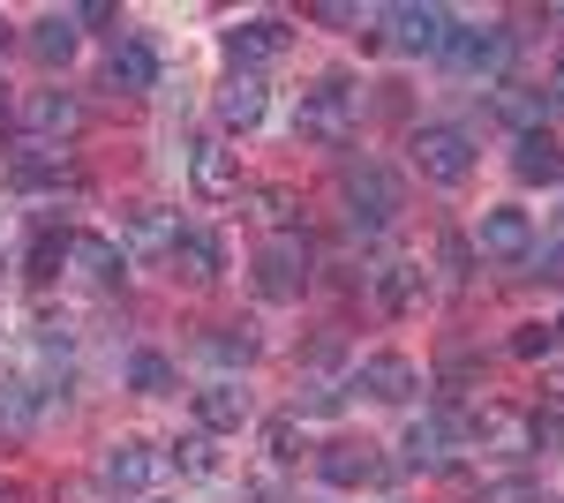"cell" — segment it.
I'll return each instance as SVG.
<instances>
[{"label":"cell","instance_id":"obj_1","mask_svg":"<svg viewBox=\"0 0 564 503\" xmlns=\"http://www.w3.org/2000/svg\"><path fill=\"white\" fill-rule=\"evenodd\" d=\"M339 196H347V218L354 233H384L391 218L406 210V188H399V173L377 166V158H361V166L339 173Z\"/></svg>","mask_w":564,"mask_h":503},{"label":"cell","instance_id":"obj_2","mask_svg":"<svg viewBox=\"0 0 564 503\" xmlns=\"http://www.w3.org/2000/svg\"><path fill=\"white\" fill-rule=\"evenodd\" d=\"M406 158H414L422 181L459 188V181L475 173V135H467V128H452V121H422L414 135H406Z\"/></svg>","mask_w":564,"mask_h":503},{"label":"cell","instance_id":"obj_3","mask_svg":"<svg viewBox=\"0 0 564 503\" xmlns=\"http://www.w3.org/2000/svg\"><path fill=\"white\" fill-rule=\"evenodd\" d=\"M294 135L316 143V151H347L354 143V90L347 84H316L294 113Z\"/></svg>","mask_w":564,"mask_h":503},{"label":"cell","instance_id":"obj_4","mask_svg":"<svg viewBox=\"0 0 564 503\" xmlns=\"http://www.w3.org/2000/svg\"><path fill=\"white\" fill-rule=\"evenodd\" d=\"M308 241L302 233H271V249L257 255V294L263 300H302L308 294Z\"/></svg>","mask_w":564,"mask_h":503},{"label":"cell","instance_id":"obj_5","mask_svg":"<svg viewBox=\"0 0 564 503\" xmlns=\"http://www.w3.org/2000/svg\"><path fill=\"white\" fill-rule=\"evenodd\" d=\"M467 444H481L489 459H534V420L520 414V406H475L467 414Z\"/></svg>","mask_w":564,"mask_h":503},{"label":"cell","instance_id":"obj_6","mask_svg":"<svg viewBox=\"0 0 564 503\" xmlns=\"http://www.w3.org/2000/svg\"><path fill=\"white\" fill-rule=\"evenodd\" d=\"M151 481H159V451H151L143 436H113L106 459H98V489H113V496H143Z\"/></svg>","mask_w":564,"mask_h":503},{"label":"cell","instance_id":"obj_7","mask_svg":"<svg viewBox=\"0 0 564 503\" xmlns=\"http://www.w3.org/2000/svg\"><path fill=\"white\" fill-rule=\"evenodd\" d=\"M467 241H475V255H489V263H534V218H527V210H481V226Z\"/></svg>","mask_w":564,"mask_h":503},{"label":"cell","instance_id":"obj_8","mask_svg":"<svg viewBox=\"0 0 564 503\" xmlns=\"http://www.w3.org/2000/svg\"><path fill=\"white\" fill-rule=\"evenodd\" d=\"M188 188H196L204 204H234V196H241V166H234V151H226L218 135H196V143H188Z\"/></svg>","mask_w":564,"mask_h":503},{"label":"cell","instance_id":"obj_9","mask_svg":"<svg viewBox=\"0 0 564 503\" xmlns=\"http://www.w3.org/2000/svg\"><path fill=\"white\" fill-rule=\"evenodd\" d=\"M218 45H226V61H234L241 76H257L263 61H279V53L294 45V31H286L279 15H249V23H234V31H226Z\"/></svg>","mask_w":564,"mask_h":503},{"label":"cell","instance_id":"obj_10","mask_svg":"<svg viewBox=\"0 0 564 503\" xmlns=\"http://www.w3.org/2000/svg\"><path fill=\"white\" fill-rule=\"evenodd\" d=\"M316 473H324L332 489H377L391 466H384V451H377V444H354V436H339V444H324V451H316Z\"/></svg>","mask_w":564,"mask_h":503},{"label":"cell","instance_id":"obj_11","mask_svg":"<svg viewBox=\"0 0 564 503\" xmlns=\"http://www.w3.org/2000/svg\"><path fill=\"white\" fill-rule=\"evenodd\" d=\"M505 53H512V31H489V23H481V31H452L436 61H444V68H459V76H497V68H505Z\"/></svg>","mask_w":564,"mask_h":503},{"label":"cell","instance_id":"obj_12","mask_svg":"<svg viewBox=\"0 0 564 503\" xmlns=\"http://www.w3.org/2000/svg\"><path fill=\"white\" fill-rule=\"evenodd\" d=\"M354 391L377 398V406H406L414 398V361L406 353H369V361H354Z\"/></svg>","mask_w":564,"mask_h":503},{"label":"cell","instance_id":"obj_13","mask_svg":"<svg viewBox=\"0 0 564 503\" xmlns=\"http://www.w3.org/2000/svg\"><path fill=\"white\" fill-rule=\"evenodd\" d=\"M196 428H204V436H241V428H249V391L234 376H212L196 391Z\"/></svg>","mask_w":564,"mask_h":503},{"label":"cell","instance_id":"obj_14","mask_svg":"<svg viewBox=\"0 0 564 503\" xmlns=\"http://www.w3.org/2000/svg\"><path fill=\"white\" fill-rule=\"evenodd\" d=\"M15 121L31 128V143H53V135H76L84 128V106H76V90H31Z\"/></svg>","mask_w":564,"mask_h":503},{"label":"cell","instance_id":"obj_15","mask_svg":"<svg viewBox=\"0 0 564 503\" xmlns=\"http://www.w3.org/2000/svg\"><path fill=\"white\" fill-rule=\"evenodd\" d=\"M384 23L399 53H444V39H452V8H391Z\"/></svg>","mask_w":564,"mask_h":503},{"label":"cell","instance_id":"obj_16","mask_svg":"<svg viewBox=\"0 0 564 503\" xmlns=\"http://www.w3.org/2000/svg\"><path fill=\"white\" fill-rule=\"evenodd\" d=\"M174 241H181V218L166 204H143V210H129V233H121V255H174Z\"/></svg>","mask_w":564,"mask_h":503},{"label":"cell","instance_id":"obj_17","mask_svg":"<svg viewBox=\"0 0 564 503\" xmlns=\"http://www.w3.org/2000/svg\"><path fill=\"white\" fill-rule=\"evenodd\" d=\"M106 84L129 90V98H143V90L159 84V53H151V39H113V53H106Z\"/></svg>","mask_w":564,"mask_h":503},{"label":"cell","instance_id":"obj_18","mask_svg":"<svg viewBox=\"0 0 564 503\" xmlns=\"http://www.w3.org/2000/svg\"><path fill=\"white\" fill-rule=\"evenodd\" d=\"M489 113L512 128V135H534V128L550 121V98L534 84H512V76H505V84H489Z\"/></svg>","mask_w":564,"mask_h":503},{"label":"cell","instance_id":"obj_19","mask_svg":"<svg viewBox=\"0 0 564 503\" xmlns=\"http://www.w3.org/2000/svg\"><path fill=\"white\" fill-rule=\"evenodd\" d=\"M174 263L188 286H218V271H226V249H218V233H204V226H181V241H174Z\"/></svg>","mask_w":564,"mask_h":503},{"label":"cell","instance_id":"obj_20","mask_svg":"<svg viewBox=\"0 0 564 503\" xmlns=\"http://www.w3.org/2000/svg\"><path fill=\"white\" fill-rule=\"evenodd\" d=\"M68 263L84 271L90 286H121L129 278V255H121V241H106V233H68Z\"/></svg>","mask_w":564,"mask_h":503},{"label":"cell","instance_id":"obj_21","mask_svg":"<svg viewBox=\"0 0 564 503\" xmlns=\"http://www.w3.org/2000/svg\"><path fill=\"white\" fill-rule=\"evenodd\" d=\"M263 106H271L263 84H257V76H241V68L218 84V128H226V135H249V128L263 121Z\"/></svg>","mask_w":564,"mask_h":503},{"label":"cell","instance_id":"obj_22","mask_svg":"<svg viewBox=\"0 0 564 503\" xmlns=\"http://www.w3.org/2000/svg\"><path fill=\"white\" fill-rule=\"evenodd\" d=\"M369 294H377V308H384V316H406V308H422V263H406V255L377 263Z\"/></svg>","mask_w":564,"mask_h":503},{"label":"cell","instance_id":"obj_23","mask_svg":"<svg viewBox=\"0 0 564 503\" xmlns=\"http://www.w3.org/2000/svg\"><path fill=\"white\" fill-rule=\"evenodd\" d=\"M512 173H520V181H542V188H557V181H564V143L550 135V128L520 135V143H512Z\"/></svg>","mask_w":564,"mask_h":503},{"label":"cell","instance_id":"obj_24","mask_svg":"<svg viewBox=\"0 0 564 503\" xmlns=\"http://www.w3.org/2000/svg\"><path fill=\"white\" fill-rule=\"evenodd\" d=\"M249 218H257V226H271V233H294V218H302V204H294V188L263 181V188H249Z\"/></svg>","mask_w":564,"mask_h":503},{"label":"cell","instance_id":"obj_25","mask_svg":"<svg viewBox=\"0 0 564 503\" xmlns=\"http://www.w3.org/2000/svg\"><path fill=\"white\" fill-rule=\"evenodd\" d=\"M31 53H39L45 68H61V61L76 53V15H45V23H31Z\"/></svg>","mask_w":564,"mask_h":503},{"label":"cell","instance_id":"obj_26","mask_svg":"<svg viewBox=\"0 0 564 503\" xmlns=\"http://www.w3.org/2000/svg\"><path fill=\"white\" fill-rule=\"evenodd\" d=\"M31 420H39V383L0 376V428H31Z\"/></svg>","mask_w":564,"mask_h":503},{"label":"cell","instance_id":"obj_27","mask_svg":"<svg viewBox=\"0 0 564 503\" xmlns=\"http://www.w3.org/2000/svg\"><path fill=\"white\" fill-rule=\"evenodd\" d=\"M121 376H129V391H143V398H159V391H174V361L143 346V353H129V369H121Z\"/></svg>","mask_w":564,"mask_h":503},{"label":"cell","instance_id":"obj_28","mask_svg":"<svg viewBox=\"0 0 564 503\" xmlns=\"http://www.w3.org/2000/svg\"><path fill=\"white\" fill-rule=\"evenodd\" d=\"M436 271H444L452 286H467V278H475V241H467L459 226H444V233H436Z\"/></svg>","mask_w":564,"mask_h":503},{"label":"cell","instance_id":"obj_29","mask_svg":"<svg viewBox=\"0 0 564 503\" xmlns=\"http://www.w3.org/2000/svg\"><path fill=\"white\" fill-rule=\"evenodd\" d=\"M61 263H68V233H39V241H31V255H23V278H31V286H45V278H61Z\"/></svg>","mask_w":564,"mask_h":503},{"label":"cell","instance_id":"obj_30","mask_svg":"<svg viewBox=\"0 0 564 503\" xmlns=\"http://www.w3.org/2000/svg\"><path fill=\"white\" fill-rule=\"evenodd\" d=\"M174 466L188 473V481H212V473H218V444L204 436V428H188V436L174 444Z\"/></svg>","mask_w":564,"mask_h":503},{"label":"cell","instance_id":"obj_31","mask_svg":"<svg viewBox=\"0 0 564 503\" xmlns=\"http://www.w3.org/2000/svg\"><path fill=\"white\" fill-rule=\"evenodd\" d=\"M263 451H271L279 466L302 459V451H308V444H302V414H271V420H263Z\"/></svg>","mask_w":564,"mask_h":503},{"label":"cell","instance_id":"obj_32","mask_svg":"<svg viewBox=\"0 0 564 503\" xmlns=\"http://www.w3.org/2000/svg\"><path fill=\"white\" fill-rule=\"evenodd\" d=\"M204 353H212V361H249L257 338L241 331V324H212V331H204Z\"/></svg>","mask_w":564,"mask_h":503},{"label":"cell","instance_id":"obj_33","mask_svg":"<svg viewBox=\"0 0 564 503\" xmlns=\"http://www.w3.org/2000/svg\"><path fill=\"white\" fill-rule=\"evenodd\" d=\"M527 420H534V451L564 459V406H542V414H527Z\"/></svg>","mask_w":564,"mask_h":503},{"label":"cell","instance_id":"obj_34","mask_svg":"<svg viewBox=\"0 0 564 503\" xmlns=\"http://www.w3.org/2000/svg\"><path fill=\"white\" fill-rule=\"evenodd\" d=\"M512 353H520V361H550V353H557V331H550V324H520V331H512Z\"/></svg>","mask_w":564,"mask_h":503},{"label":"cell","instance_id":"obj_35","mask_svg":"<svg viewBox=\"0 0 564 503\" xmlns=\"http://www.w3.org/2000/svg\"><path fill=\"white\" fill-rule=\"evenodd\" d=\"M302 15H308V23H324V31H354V23H361V8H339V0H308Z\"/></svg>","mask_w":564,"mask_h":503},{"label":"cell","instance_id":"obj_36","mask_svg":"<svg viewBox=\"0 0 564 503\" xmlns=\"http://www.w3.org/2000/svg\"><path fill=\"white\" fill-rule=\"evenodd\" d=\"M76 23H90V31H113V23H121V8H113V0H84V8H76Z\"/></svg>","mask_w":564,"mask_h":503},{"label":"cell","instance_id":"obj_37","mask_svg":"<svg viewBox=\"0 0 564 503\" xmlns=\"http://www.w3.org/2000/svg\"><path fill=\"white\" fill-rule=\"evenodd\" d=\"M467 503H527V481H497V489H475Z\"/></svg>","mask_w":564,"mask_h":503},{"label":"cell","instance_id":"obj_38","mask_svg":"<svg viewBox=\"0 0 564 503\" xmlns=\"http://www.w3.org/2000/svg\"><path fill=\"white\" fill-rule=\"evenodd\" d=\"M61 503H106V496H98V481H61Z\"/></svg>","mask_w":564,"mask_h":503},{"label":"cell","instance_id":"obj_39","mask_svg":"<svg viewBox=\"0 0 564 503\" xmlns=\"http://www.w3.org/2000/svg\"><path fill=\"white\" fill-rule=\"evenodd\" d=\"M542 98H550V113H564V61L550 68V90H542Z\"/></svg>","mask_w":564,"mask_h":503},{"label":"cell","instance_id":"obj_40","mask_svg":"<svg viewBox=\"0 0 564 503\" xmlns=\"http://www.w3.org/2000/svg\"><path fill=\"white\" fill-rule=\"evenodd\" d=\"M0 128H15V98H8V84H0Z\"/></svg>","mask_w":564,"mask_h":503},{"label":"cell","instance_id":"obj_41","mask_svg":"<svg viewBox=\"0 0 564 503\" xmlns=\"http://www.w3.org/2000/svg\"><path fill=\"white\" fill-rule=\"evenodd\" d=\"M8 45H15V23H8V15H0V53H8Z\"/></svg>","mask_w":564,"mask_h":503},{"label":"cell","instance_id":"obj_42","mask_svg":"<svg viewBox=\"0 0 564 503\" xmlns=\"http://www.w3.org/2000/svg\"><path fill=\"white\" fill-rule=\"evenodd\" d=\"M527 503H564V496H550V489H527Z\"/></svg>","mask_w":564,"mask_h":503},{"label":"cell","instance_id":"obj_43","mask_svg":"<svg viewBox=\"0 0 564 503\" xmlns=\"http://www.w3.org/2000/svg\"><path fill=\"white\" fill-rule=\"evenodd\" d=\"M550 331H557V346H564V324H550Z\"/></svg>","mask_w":564,"mask_h":503},{"label":"cell","instance_id":"obj_44","mask_svg":"<svg viewBox=\"0 0 564 503\" xmlns=\"http://www.w3.org/2000/svg\"><path fill=\"white\" fill-rule=\"evenodd\" d=\"M391 503H399V496H391Z\"/></svg>","mask_w":564,"mask_h":503}]
</instances>
